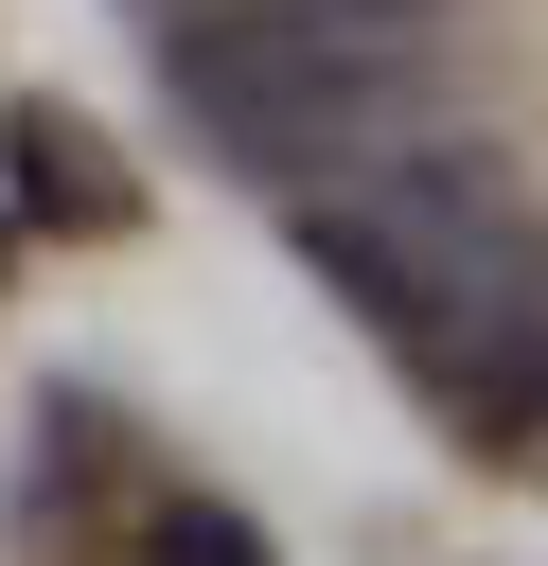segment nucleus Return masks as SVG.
<instances>
[{
  "label": "nucleus",
  "instance_id": "nucleus-1",
  "mask_svg": "<svg viewBox=\"0 0 548 566\" xmlns=\"http://www.w3.org/2000/svg\"><path fill=\"white\" fill-rule=\"evenodd\" d=\"M301 265L442 389V424H548V248L442 177V159H354L336 195H301Z\"/></svg>",
  "mask_w": 548,
  "mask_h": 566
},
{
  "label": "nucleus",
  "instance_id": "nucleus-2",
  "mask_svg": "<svg viewBox=\"0 0 548 566\" xmlns=\"http://www.w3.org/2000/svg\"><path fill=\"white\" fill-rule=\"evenodd\" d=\"M407 71H424V35H389V18H318V0H194V18H159V88L230 142V159H318V142H371V124H407Z\"/></svg>",
  "mask_w": 548,
  "mask_h": 566
},
{
  "label": "nucleus",
  "instance_id": "nucleus-3",
  "mask_svg": "<svg viewBox=\"0 0 548 566\" xmlns=\"http://www.w3.org/2000/svg\"><path fill=\"white\" fill-rule=\"evenodd\" d=\"M0 177H18V212H71V230H124V212H141V177H124L71 106H18V124H0Z\"/></svg>",
  "mask_w": 548,
  "mask_h": 566
},
{
  "label": "nucleus",
  "instance_id": "nucleus-4",
  "mask_svg": "<svg viewBox=\"0 0 548 566\" xmlns=\"http://www.w3.org/2000/svg\"><path fill=\"white\" fill-rule=\"evenodd\" d=\"M141 566H265V531L194 495V513H159V531H141Z\"/></svg>",
  "mask_w": 548,
  "mask_h": 566
}]
</instances>
